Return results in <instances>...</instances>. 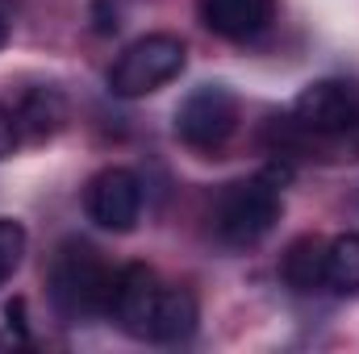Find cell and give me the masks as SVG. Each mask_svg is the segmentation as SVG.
I'll return each instance as SVG.
<instances>
[{
	"instance_id": "277c9868",
	"label": "cell",
	"mask_w": 359,
	"mask_h": 354,
	"mask_svg": "<svg viewBox=\"0 0 359 354\" xmlns=\"http://www.w3.org/2000/svg\"><path fill=\"white\" fill-rule=\"evenodd\" d=\"M188 67V46L176 34H147L138 42H130L117 63L109 67V92L121 100H142L151 92L168 88L172 80L184 76Z\"/></svg>"
},
{
	"instance_id": "4fadbf2b",
	"label": "cell",
	"mask_w": 359,
	"mask_h": 354,
	"mask_svg": "<svg viewBox=\"0 0 359 354\" xmlns=\"http://www.w3.org/2000/svg\"><path fill=\"white\" fill-rule=\"evenodd\" d=\"M25 250H29V234H25V225L13 221V217H0V283L13 279V271L21 267Z\"/></svg>"
},
{
	"instance_id": "ba28073f",
	"label": "cell",
	"mask_w": 359,
	"mask_h": 354,
	"mask_svg": "<svg viewBox=\"0 0 359 354\" xmlns=\"http://www.w3.org/2000/svg\"><path fill=\"white\" fill-rule=\"evenodd\" d=\"M196 17L226 42H255L276 21V0H196Z\"/></svg>"
},
{
	"instance_id": "5bb4252c",
	"label": "cell",
	"mask_w": 359,
	"mask_h": 354,
	"mask_svg": "<svg viewBox=\"0 0 359 354\" xmlns=\"http://www.w3.org/2000/svg\"><path fill=\"white\" fill-rule=\"evenodd\" d=\"M17 146H21V129H17V117H13V108H4V104H0V159H8Z\"/></svg>"
},
{
	"instance_id": "3957f363",
	"label": "cell",
	"mask_w": 359,
	"mask_h": 354,
	"mask_svg": "<svg viewBox=\"0 0 359 354\" xmlns=\"http://www.w3.org/2000/svg\"><path fill=\"white\" fill-rule=\"evenodd\" d=\"M288 171H259V176L234 179L226 183L213 204H209V225L217 234V242H226L230 250H251L268 238L284 213V196H280V183Z\"/></svg>"
},
{
	"instance_id": "2e32d148",
	"label": "cell",
	"mask_w": 359,
	"mask_h": 354,
	"mask_svg": "<svg viewBox=\"0 0 359 354\" xmlns=\"http://www.w3.org/2000/svg\"><path fill=\"white\" fill-rule=\"evenodd\" d=\"M8 38H13V13H8V4L0 0V50L8 46Z\"/></svg>"
},
{
	"instance_id": "7c38bea8",
	"label": "cell",
	"mask_w": 359,
	"mask_h": 354,
	"mask_svg": "<svg viewBox=\"0 0 359 354\" xmlns=\"http://www.w3.org/2000/svg\"><path fill=\"white\" fill-rule=\"evenodd\" d=\"M326 292L339 300L359 296V234H339L326 242Z\"/></svg>"
},
{
	"instance_id": "6da1fadb",
	"label": "cell",
	"mask_w": 359,
	"mask_h": 354,
	"mask_svg": "<svg viewBox=\"0 0 359 354\" xmlns=\"http://www.w3.org/2000/svg\"><path fill=\"white\" fill-rule=\"evenodd\" d=\"M271 155L318 159V163H359V84L313 80L297 92L284 117L268 125Z\"/></svg>"
},
{
	"instance_id": "9a60e30c",
	"label": "cell",
	"mask_w": 359,
	"mask_h": 354,
	"mask_svg": "<svg viewBox=\"0 0 359 354\" xmlns=\"http://www.w3.org/2000/svg\"><path fill=\"white\" fill-rule=\"evenodd\" d=\"M92 21H96V34H113V29L121 25V21H117V4H113V8H104V0H96Z\"/></svg>"
},
{
	"instance_id": "30bf717a",
	"label": "cell",
	"mask_w": 359,
	"mask_h": 354,
	"mask_svg": "<svg viewBox=\"0 0 359 354\" xmlns=\"http://www.w3.org/2000/svg\"><path fill=\"white\" fill-rule=\"evenodd\" d=\"M196 321H201V304L188 288H176V283H163L159 292V304H155V321H151V342L159 346H176V342H188L196 334Z\"/></svg>"
},
{
	"instance_id": "52a82bcc",
	"label": "cell",
	"mask_w": 359,
	"mask_h": 354,
	"mask_svg": "<svg viewBox=\"0 0 359 354\" xmlns=\"http://www.w3.org/2000/svg\"><path fill=\"white\" fill-rule=\"evenodd\" d=\"M163 279L147 263H126L117 267L113 279V300H109V321H117L121 334L151 342V321H155V304H159Z\"/></svg>"
},
{
	"instance_id": "5b68a950",
	"label": "cell",
	"mask_w": 359,
	"mask_h": 354,
	"mask_svg": "<svg viewBox=\"0 0 359 354\" xmlns=\"http://www.w3.org/2000/svg\"><path fill=\"white\" fill-rule=\"evenodd\" d=\"M243 121V104L226 84H196L176 108V138L192 150H222Z\"/></svg>"
},
{
	"instance_id": "9c48e42d",
	"label": "cell",
	"mask_w": 359,
	"mask_h": 354,
	"mask_svg": "<svg viewBox=\"0 0 359 354\" xmlns=\"http://www.w3.org/2000/svg\"><path fill=\"white\" fill-rule=\"evenodd\" d=\"M280 279L288 292L297 296H318L326 292V238L318 234H301L297 242H288L284 259H280Z\"/></svg>"
},
{
	"instance_id": "8992f818",
	"label": "cell",
	"mask_w": 359,
	"mask_h": 354,
	"mask_svg": "<svg viewBox=\"0 0 359 354\" xmlns=\"http://www.w3.org/2000/svg\"><path fill=\"white\" fill-rule=\"evenodd\" d=\"M84 213L96 229L130 234L142 221V179L130 167H104L84 187Z\"/></svg>"
},
{
	"instance_id": "7a4b0ae2",
	"label": "cell",
	"mask_w": 359,
	"mask_h": 354,
	"mask_svg": "<svg viewBox=\"0 0 359 354\" xmlns=\"http://www.w3.org/2000/svg\"><path fill=\"white\" fill-rule=\"evenodd\" d=\"M113 279H117V271L100 259V250L92 242H84V238L59 242V250L46 263V296H50L55 317L67 325L109 317Z\"/></svg>"
},
{
	"instance_id": "8fae6325",
	"label": "cell",
	"mask_w": 359,
	"mask_h": 354,
	"mask_svg": "<svg viewBox=\"0 0 359 354\" xmlns=\"http://www.w3.org/2000/svg\"><path fill=\"white\" fill-rule=\"evenodd\" d=\"M13 117H17L21 138L46 142V138H55L67 125V96L59 88H29L21 96V104L13 108Z\"/></svg>"
}]
</instances>
